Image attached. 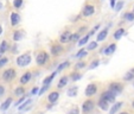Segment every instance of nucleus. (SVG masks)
Instances as JSON below:
<instances>
[{
    "label": "nucleus",
    "mask_w": 134,
    "mask_h": 114,
    "mask_svg": "<svg viewBox=\"0 0 134 114\" xmlns=\"http://www.w3.org/2000/svg\"><path fill=\"white\" fill-rule=\"evenodd\" d=\"M1 33H3V26L0 25V36H1Z\"/></svg>",
    "instance_id": "09e8293b"
},
{
    "label": "nucleus",
    "mask_w": 134,
    "mask_h": 114,
    "mask_svg": "<svg viewBox=\"0 0 134 114\" xmlns=\"http://www.w3.org/2000/svg\"><path fill=\"white\" fill-rule=\"evenodd\" d=\"M80 79H81V74H79V73L71 74V80H72V81H77V80H80Z\"/></svg>",
    "instance_id": "58836bf2"
},
{
    "label": "nucleus",
    "mask_w": 134,
    "mask_h": 114,
    "mask_svg": "<svg viewBox=\"0 0 134 114\" xmlns=\"http://www.w3.org/2000/svg\"><path fill=\"white\" fill-rule=\"evenodd\" d=\"M97 106H99V108L102 109V111H108V108H109V102L107 101V100L101 99V97H100Z\"/></svg>",
    "instance_id": "9b49d317"
},
{
    "label": "nucleus",
    "mask_w": 134,
    "mask_h": 114,
    "mask_svg": "<svg viewBox=\"0 0 134 114\" xmlns=\"http://www.w3.org/2000/svg\"><path fill=\"white\" fill-rule=\"evenodd\" d=\"M94 107H95L94 101L87 100V101H84L83 105H82V111H83V113H89V112H91L94 109Z\"/></svg>",
    "instance_id": "0eeeda50"
},
{
    "label": "nucleus",
    "mask_w": 134,
    "mask_h": 114,
    "mask_svg": "<svg viewBox=\"0 0 134 114\" xmlns=\"http://www.w3.org/2000/svg\"><path fill=\"white\" fill-rule=\"evenodd\" d=\"M86 30H87V28H86V26H82V28L80 29L79 33H80V35H81V33H83V32H84V31H86Z\"/></svg>",
    "instance_id": "a18cd8bd"
},
{
    "label": "nucleus",
    "mask_w": 134,
    "mask_h": 114,
    "mask_svg": "<svg viewBox=\"0 0 134 114\" xmlns=\"http://www.w3.org/2000/svg\"><path fill=\"white\" fill-rule=\"evenodd\" d=\"M7 42L6 41H3L1 42V44H0V51H3V52H5L6 50H7Z\"/></svg>",
    "instance_id": "c9c22d12"
},
{
    "label": "nucleus",
    "mask_w": 134,
    "mask_h": 114,
    "mask_svg": "<svg viewBox=\"0 0 134 114\" xmlns=\"http://www.w3.org/2000/svg\"><path fill=\"white\" fill-rule=\"evenodd\" d=\"M3 8V4H1V1H0V10Z\"/></svg>",
    "instance_id": "3c124183"
},
{
    "label": "nucleus",
    "mask_w": 134,
    "mask_h": 114,
    "mask_svg": "<svg viewBox=\"0 0 134 114\" xmlns=\"http://www.w3.org/2000/svg\"><path fill=\"white\" fill-rule=\"evenodd\" d=\"M94 13H95V7L93 5H86L83 7V10H82V14L84 17H90Z\"/></svg>",
    "instance_id": "6e6552de"
},
{
    "label": "nucleus",
    "mask_w": 134,
    "mask_h": 114,
    "mask_svg": "<svg viewBox=\"0 0 134 114\" xmlns=\"http://www.w3.org/2000/svg\"><path fill=\"white\" fill-rule=\"evenodd\" d=\"M133 86H134V84H133Z\"/></svg>",
    "instance_id": "4d7b16f0"
},
{
    "label": "nucleus",
    "mask_w": 134,
    "mask_h": 114,
    "mask_svg": "<svg viewBox=\"0 0 134 114\" xmlns=\"http://www.w3.org/2000/svg\"><path fill=\"white\" fill-rule=\"evenodd\" d=\"M31 102H32V100H31V99L26 100V101L24 102L23 105H20V106H18V108H19V111H24V109H26V108H27V107L31 105Z\"/></svg>",
    "instance_id": "bb28decb"
},
{
    "label": "nucleus",
    "mask_w": 134,
    "mask_h": 114,
    "mask_svg": "<svg viewBox=\"0 0 134 114\" xmlns=\"http://www.w3.org/2000/svg\"><path fill=\"white\" fill-rule=\"evenodd\" d=\"M125 35V29H118L116 31H115V32H114V38H115V39H120V38L122 37V36Z\"/></svg>",
    "instance_id": "412c9836"
},
{
    "label": "nucleus",
    "mask_w": 134,
    "mask_h": 114,
    "mask_svg": "<svg viewBox=\"0 0 134 114\" xmlns=\"http://www.w3.org/2000/svg\"><path fill=\"white\" fill-rule=\"evenodd\" d=\"M58 99H59V93L58 91H51V93L49 94V96H48V100L51 102V104H55Z\"/></svg>",
    "instance_id": "ddd939ff"
},
{
    "label": "nucleus",
    "mask_w": 134,
    "mask_h": 114,
    "mask_svg": "<svg viewBox=\"0 0 134 114\" xmlns=\"http://www.w3.org/2000/svg\"><path fill=\"white\" fill-rule=\"evenodd\" d=\"M124 18L128 21H133L134 20V12H127L124 14Z\"/></svg>",
    "instance_id": "c85d7f7f"
},
{
    "label": "nucleus",
    "mask_w": 134,
    "mask_h": 114,
    "mask_svg": "<svg viewBox=\"0 0 134 114\" xmlns=\"http://www.w3.org/2000/svg\"><path fill=\"white\" fill-rule=\"evenodd\" d=\"M21 38H23V33H21L20 31H14V33H13V41L19 42Z\"/></svg>",
    "instance_id": "b1692460"
},
{
    "label": "nucleus",
    "mask_w": 134,
    "mask_h": 114,
    "mask_svg": "<svg viewBox=\"0 0 134 114\" xmlns=\"http://www.w3.org/2000/svg\"><path fill=\"white\" fill-rule=\"evenodd\" d=\"M69 66H70V62H69V61H65V62H63V63L59 64L58 68H57V70H56V71H57V73H59V71L64 70V69H65L66 67H69Z\"/></svg>",
    "instance_id": "a878e982"
},
{
    "label": "nucleus",
    "mask_w": 134,
    "mask_h": 114,
    "mask_svg": "<svg viewBox=\"0 0 134 114\" xmlns=\"http://www.w3.org/2000/svg\"><path fill=\"white\" fill-rule=\"evenodd\" d=\"M99 64H100V59H94L90 63V66H89V69H95L96 67H99Z\"/></svg>",
    "instance_id": "f704fd0d"
},
{
    "label": "nucleus",
    "mask_w": 134,
    "mask_h": 114,
    "mask_svg": "<svg viewBox=\"0 0 134 114\" xmlns=\"http://www.w3.org/2000/svg\"><path fill=\"white\" fill-rule=\"evenodd\" d=\"M132 107H133V108H134V101L132 102Z\"/></svg>",
    "instance_id": "864d4df0"
},
{
    "label": "nucleus",
    "mask_w": 134,
    "mask_h": 114,
    "mask_svg": "<svg viewBox=\"0 0 134 114\" xmlns=\"http://www.w3.org/2000/svg\"><path fill=\"white\" fill-rule=\"evenodd\" d=\"M36 61H37V64H39V66H44V64H45L46 62L49 61L48 52H45V51H42V52H39L37 55V58H36Z\"/></svg>",
    "instance_id": "7ed1b4c3"
},
{
    "label": "nucleus",
    "mask_w": 134,
    "mask_h": 114,
    "mask_svg": "<svg viewBox=\"0 0 134 114\" xmlns=\"http://www.w3.org/2000/svg\"><path fill=\"white\" fill-rule=\"evenodd\" d=\"M124 80L125 81H132V80H134V74L132 73V71L126 73L125 74V76H124Z\"/></svg>",
    "instance_id": "7c9ffc66"
},
{
    "label": "nucleus",
    "mask_w": 134,
    "mask_h": 114,
    "mask_svg": "<svg viewBox=\"0 0 134 114\" xmlns=\"http://www.w3.org/2000/svg\"><path fill=\"white\" fill-rule=\"evenodd\" d=\"M115 50H116V44H110L108 48L104 49L103 52H104V55H111Z\"/></svg>",
    "instance_id": "6ab92c4d"
},
{
    "label": "nucleus",
    "mask_w": 134,
    "mask_h": 114,
    "mask_svg": "<svg viewBox=\"0 0 134 114\" xmlns=\"http://www.w3.org/2000/svg\"><path fill=\"white\" fill-rule=\"evenodd\" d=\"M70 36H71V32L70 31H64L63 33H62L61 35V37H59V42H61V43H68L69 41H70Z\"/></svg>",
    "instance_id": "1a4fd4ad"
},
{
    "label": "nucleus",
    "mask_w": 134,
    "mask_h": 114,
    "mask_svg": "<svg viewBox=\"0 0 134 114\" xmlns=\"http://www.w3.org/2000/svg\"><path fill=\"white\" fill-rule=\"evenodd\" d=\"M133 12H134V7H133Z\"/></svg>",
    "instance_id": "6e6d98bb"
},
{
    "label": "nucleus",
    "mask_w": 134,
    "mask_h": 114,
    "mask_svg": "<svg viewBox=\"0 0 134 114\" xmlns=\"http://www.w3.org/2000/svg\"><path fill=\"white\" fill-rule=\"evenodd\" d=\"M97 45H99V44H97V42H96V41H95V42H90V43L88 44V46H87V50H88V51L95 50V49L97 48Z\"/></svg>",
    "instance_id": "c756f323"
},
{
    "label": "nucleus",
    "mask_w": 134,
    "mask_h": 114,
    "mask_svg": "<svg viewBox=\"0 0 134 114\" xmlns=\"http://www.w3.org/2000/svg\"><path fill=\"white\" fill-rule=\"evenodd\" d=\"M115 97H116V95H115L113 91H110V90H106V91H103V93L101 94V99L107 100L108 102H114L115 101Z\"/></svg>",
    "instance_id": "423d86ee"
},
{
    "label": "nucleus",
    "mask_w": 134,
    "mask_h": 114,
    "mask_svg": "<svg viewBox=\"0 0 134 114\" xmlns=\"http://www.w3.org/2000/svg\"><path fill=\"white\" fill-rule=\"evenodd\" d=\"M31 77H32V74L30 73V71H27V73H25L23 76L20 77V83L21 84H26L29 81L31 80Z\"/></svg>",
    "instance_id": "dca6fc26"
},
{
    "label": "nucleus",
    "mask_w": 134,
    "mask_h": 114,
    "mask_svg": "<svg viewBox=\"0 0 134 114\" xmlns=\"http://www.w3.org/2000/svg\"><path fill=\"white\" fill-rule=\"evenodd\" d=\"M3 55H4V52H3V51H0V58L3 57Z\"/></svg>",
    "instance_id": "8fccbe9b"
},
{
    "label": "nucleus",
    "mask_w": 134,
    "mask_h": 114,
    "mask_svg": "<svg viewBox=\"0 0 134 114\" xmlns=\"http://www.w3.org/2000/svg\"><path fill=\"white\" fill-rule=\"evenodd\" d=\"M122 89H124V87H122L121 83H119V82H113V83L109 84L108 90L113 91L115 95H119V94L122 91Z\"/></svg>",
    "instance_id": "20e7f679"
},
{
    "label": "nucleus",
    "mask_w": 134,
    "mask_h": 114,
    "mask_svg": "<svg viewBox=\"0 0 134 114\" xmlns=\"http://www.w3.org/2000/svg\"><path fill=\"white\" fill-rule=\"evenodd\" d=\"M57 75V71H55V73H52L50 76H48L46 79H44V81H43V83L44 84H50L51 82H52V80L55 79V76Z\"/></svg>",
    "instance_id": "4be33fe9"
},
{
    "label": "nucleus",
    "mask_w": 134,
    "mask_h": 114,
    "mask_svg": "<svg viewBox=\"0 0 134 114\" xmlns=\"http://www.w3.org/2000/svg\"><path fill=\"white\" fill-rule=\"evenodd\" d=\"M97 91V86L95 83H90L87 86L86 90H84V94H86L87 96H93V95H95Z\"/></svg>",
    "instance_id": "39448f33"
},
{
    "label": "nucleus",
    "mask_w": 134,
    "mask_h": 114,
    "mask_svg": "<svg viewBox=\"0 0 134 114\" xmlns=\"http://www.w3.org/2000/svg\"><path fill=\"white\" fill-rule=\"evenodd\" d=\"M80 33L79 32H76V33H71V36H70V41L69 42H76V41H79L80 39Z\"/></svg>",
    "instance_id": "2f4dec72"
},
{
    "label": "nucleus",
    "mask_w": 134,
    "mask_h": 114,
    "mask_svg": "<svg viewBox=\"0 0 134 114\" xmlns=\"http://www.w3.org/2000/svg\"><path fill=\"white\" fill-rule=\"evenodd\" d=\"M120 114H129V113H127V112H122V113H120Z\"/></svg>",
    "instance_id": "603ef678"
},
{
    "label": "nucleus",
    "mask_w": 134,
    "mask_h": 114,
    "mask_svg": "<svg viewBox=\"0 0 134 114\" xmlns=\"http://www.w3.org/2000/svg\"><path fill=\"white\" fill-rule=\"evenodd\" d=\"M49 87H50V84H44V86L41 88V90H38V95H39V96H41V95H43V94L49 89Z\"/></svg>",
    "instance_id": "72a5a7b5"
},
{
    "label": "nucleus",
    "mask_w": 134,
    "mask_h": 114,
    "mask_svg": "<svg viewBox=\"0 0 134 114\" xmlns=\"http://www.w3.org/2000/svg\"><path fill=\"white\" fill-rule=\"evenodd\" d=\"M108 29H104V30H102L101 32H99V35L96 36V42H102L104 41L107 38V36H108Z\"/></svg>",
    "instance_id": "f8f14e48"
},
{
    "label": "nucleus",
    "mask_w": 134,
    "mask_h": 114,
    "mask_svg": "<svg viewBox=\"0 0 134 114\" xmlns=\"http://www.w3.org/2000/svg\"><path fill=\"white\" fill-rule=\"evenodd\" d=\"M99 29H100V24H97V25H96V26H95V28H94V29H93V30H91V31H90V32H89V33H88V35H89V36L94 35V33L96 32V31H97V30H99Z\"/></svg>",
    "instance_id": "79ce46f5"
},
{
    "label": "nucleus",
    "mask_w": 134,
    "mask_h": 114,
    "mask_svg": "<svg viewBox=\"0 0 134 114\" xmlns=\"http://www.w3.org/2000/svg\"><path fill=\"white\" fill-rule=\"evenodd\" d=\"M131 71H132V73H133V74H134V68H133V69H132V70H131Z\"/></svg>",
    "instance_id": "5fc2aeb1"
},
{
    "label": "nucleus",
    "mask_w": 134,
    "mask_h": 114,
    "mask_svg": "<svg viewBox=\"0 0 134 114\" xmlns=\"http://www.w3.org/2000/svg\"><path fill=\"white\" fill-rule=\"evenodd\" d=\"M7 62H8V59L6 58V57H1V58H0V68L5 66V64L7 63Z\"/></svg>",
    "instance_id": "a19ab883"
},
{
    "label": "nucleus",
    "mask_w": 134,
    "mask_h": 114,
    "mask_svg": "<svg viewBox=\"0 0 134 114\" xmlns=\"http://www.w3.org/2000/svg\"><path fill=\"white\" fill-rule=\"evenodd\" d=\"M50 51H51V55L57 56L63 51V48H62V45H53V46H51Z\"/></svg>",
    "instance_id": "2eb2a0df"
},
{
    "label": "nucleus",
    "mask_w": 134,
    "mask_h": 114,
    "mask_svg": "<svg viewBox=\"0 0 134 114\" xmlns=\"http://www.w3.org/2000/svg\"><path fill=\"white\" fill-rule=\"evenodd\" d=\"M66 114H80V109L77 108V107H74V108H71Z\"/></svg>",
    "instance_id": "ea45409f"
},
{
    "label": "nucleus",
    "mask_w": 134,
    "mask_h": 114,
    "mask_svg": "<svg viewBox=\"0 0 134 114\" xmlns=\"http://www.w3.org/2000/svg\"><path fill=\"white\" fill-rule=\"evenodd\" d=\"M88 55V50H86V49H81V50L79 51V52L76 53V58H82V57H84V56Z\"/></svg>",
    "instance_id": "393cba45"
},
{
    "label": "nucleus",
    "mask_w": 134,
    "mask_h": 114,
    "mask_svg": "<svg viewBox=\"0 0 134 114\" xmlns=\"http://www.w3.org/2000/svg\"><path fill=\"white\" fill-rule=\"evenodd\" d=\"M19 21H20V15L18 14V13H15V12L11 13V25L15 26V25L19 24Z\"/></svg>",
    "instance_id": "9d476101"
},
{
    "label": "nucleus",
    "mask_w": 134,
    "mask_h": 114,
    "mask_svg": "<svg viewBox=\"0 0 134 114\" xmlns=\"http://www.w3.org/2000/svg\"><path fill=\"white\" fill-rule=\"evenodd\" d=\"M84 67H86V62L80 61V62H77V63H76L75 69H76V70H79V69H82V68H84Z\"/></svg>",
    "instance_id": "e433bc0d"
},
{
    "label": "nucleus",
    "mask_w": 134,
    "mask_h": 114,
    "mask_svg": "<svg viewBox=\"0 0 134 114\" xmlns=\"http://www.w3.org/2000/svg\"><path fill=\"white\" fill-rule=\"evenodd\" d=\"M11 104H12V99L11 97H8V99H6L5 101L1 104V106H0V111H6V109H8L10 108V106H11Z\"/></svg>",
    "instance_id": "f3484780"
},
{
    "label": "nucleus",
    "mask_w": 134,
    "mask_h": 114,
    "mask_svg": "<svg viewBox=\"0 0 134 114\" xmlns=\"http://www.w3.org/2000/svg\"><path fill=\"white\" fill-rule=\"evenodd\" d=\"M38 93V88L37 87H36V88H33L32 90H31V94H32V95H35V94H37Z\"/></svg>",
    "instance_id": "49530a36"
},
{
    "label": "nucleus",
    "mask_w": 134,
    "mask_h": 114,
    "mask_svg": "<svg viewBox=\"0 0 134 114\" xmlns=\"http://www.w3.org/2000/svg\"><path fill=\"white\" fill-rule=\"evenodd\" d=\"M77 93H79V87H77V86L70 87V88H68V91H66L68 96H70V97L76 96V95H77Z\"/></svg>",
    "instance_id": "4468645a"
},
{
    "label": "nucleus",
    "mask_w": 134,
    "mask_h": 114,
    "mask_svg": "<svg viewBox=\"0 0 134 114\" xmlns=\"http://www.w3.org/2000/svg\"><path fill=\"white\" fill-rule=\"evenodd\" d=\"M31 55L30 53H24V55H20L19 57H17V64L19 67H26L31 63Z\"/></svg>",
    "instance_id": "f257e3e1"
},
{
    "label": "nucleus",
    "mask_w": 134,
    "mask_h": 114,
    "mask_svg": "<svg viewBox=\"0 0 134 114\" xmlns=\"http://www.w3.org/2000/svg\"><path fill=\"white\" fill-rule=\"evenodd\" d=\"M124 1H119V3H115V6H114V10L115 11H118V12H119L120 10H121L122 8V6H124Z\"/></svg>",
    "instance_id": "4c0bfd02"
},
{
    "label": "nucleus",
    "mask_w": 134,
    "mask_h": 114,
    "mask_svg": "<svg viewBox=\"0 0 134 114\" xmlns=\"http://www.w3.org/2000/svg\"><path fill=\"white\" fill-rule=\"evenodd\" d=\"M4 93H5V88H4V86H1V84H0V96H1V95H4Z\"/></svg>",
    "instance_id": "c03bdc74"
},
{
    "label": "nucleus",
    "mask_w": 134,
    "mask_h": 114,
    "mask_svg": "<svg viewBox=\"0 0 134 114\" xmlns=\"http://www.w3.org/2000/svg\"><path fill=\"white\" fill-rule=\"evenodd\" d=\"M24 100H25V96H24V95H23V96H21L20 99H19L17 102H15V106L18 107V106H19V105H21V104H23V102H24Z\"/></svg>",
    "instance_id": "37998d69"
},
{
    "label": "nucleus",
    "mask_w": 134,
    "mask_h": 114,
    "mask_svg": "<svg viewBox=\"0 0 134 114\" xmlns=\"http://www.w3.org/2000/svg\"><path fill=\"white\" fill-rule=\"evenodd\" d=\"M89 37H90V36H89V35H86L83 38H81V39H79V46H83L84 44H87V43H88V41H89Z\"/></svg>",
    "instance_id": "cd10ccee"
},
{
    "label": "nucleus",
    "mask_w": 134,
    "mask_h": 114,
    "mask_svg": "<svg viewBox=\"0 0 134 114\" xmlns=\"http://www.w3.org/2000/svg\"><path fill=\"white\" fill-rule=\"evenodd\" d=\"M23 3H24V0H13V6L15 8H20L23 6Z\"/></svg>",
    "instance_id": "473e14b6"
},
{
    "label": "nucleus",
    "mask_w": 134,
    "mask_h": 114,
    "mask_svg": "<svg viewBox=\"0 0 134 114\" xmlns=\"http://www.w3.org/2000/svg\"><path fill=\"white\" fill-rule=\"evenodd\" d=\"M122 105H124L122 102H115V104L113 105V107L109 109V114H115V113H116V112L122 107Z\"/></svg>",
    "instance_id": "a211bd4d"
},
{
    "label": "nucleus",
    "mask_w": 134,
    "mask_h": 114,
    "mask_svg": "<svg viewBox=\"0 0 134 114\" xmlns=\"http://www.w3.org/2000/svg\"><path fill=\"white\" fill-rule=\"evenodd\" d=\"M115 3H116V0H110V7L114 8V6H115Z\"/></svg>",
    "instance_id": "de8ad7c7"
},
{
    "label": "nucleus",
    "mask_w": 134,
    "mask_h": 114,
    "mask_svg": "<svg viewBox=\"0 0 134 114\" xmlns=\"http://www.w3.org/2000/svg\"><path fill=\"white\" fill-rule=\"evenodd\" d=\"M14 94L17 95V96H23L24 94H25V88L24 87H18V88H15V90H14Z\"/></svg>",
    "instance_id": "5701e85b"
},
{
    "label": "nucleus",
    "mask_w": 134,
    "mask_h": 114,
    "mask_svg": "<svg viewBox=\"0 0 134 114\" xmlns=\"http://www.w3.org/2000/svg\"><path fill=\"white\" fill-rule=\"evenodd\" d=\"M68 84V76H63L61 80L58 81V84H57V88H63L64 86H66Z\"/></svg>",
    "instance_id": "aec40b11"
},
{
    "label": "nucleus",
    "mask_w": 134,
    "mask_h": 114,
    "mask_svg": "<svg viewBox=\"0 0 134 114\" xmlns=\"http://www.w3.org/2000/svg\"><path fill=\"white\" fill-rule=\"evenodd\" d=\"M15 70L14 69H12V68H10V69H6L5 71L3 73V80L4 81H12L13 79L15 77Z\"/></svg>",
    "instance_id": "f03ea898"
}]
</instances>
